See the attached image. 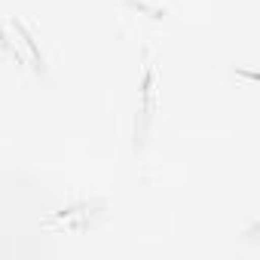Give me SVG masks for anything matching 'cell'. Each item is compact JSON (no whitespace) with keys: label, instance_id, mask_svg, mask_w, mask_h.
I'll use <instances>...</instances> for the list:
<instances>
[{"label":"cell","instance_id":"obj_1","mask_svg":"<svg viewBox=\"0 0 260 260\" xmlns=\"http://www.w3.org/2000/svg\"><path fill=\"white\" fill-rule=\"evenodd\" d=\"M156 68H153V61H147V68H144V83H141V98H144V104H141V125H138V138H135V144L141 147L144 144V138H147V128H150V122H153V113H156Z\"/></svg>","mask_w":260,"mask_h":260},{"label":"cell","instance_id":"obj_2","mask_svg":"<svg viewBox=\"0 0 260 260\" xmlns=\"http://www.w3.org/2000/svg\"><path fill=\"white\" fill-rule=\"evenodd\" d=\"M13 28H16V34L25 40V46L31 49V58H34V68H37V74L43 77V80H49V71H46V58H43V52H40V46H37V40L31 37V31L19 22V19H13Z\"/></svg>","mask_w":260,"mask_h":260},{"label":"cell","instance_id":"obj_3","mask_svg":"<svg viewBox=\"0 0 260 260\" xmlns=\"http://www.w3.org/2000/svg\"><path fill=\"white\" fill-rule=\"evenodd\" d=\"M125 7H128V10H141V13H147L150 19H166V10H159V7H150L147 0H125Z\"/></svg>","mask_w":260,"mask_h":260},{"label":"cell","instance_id":"obj_4","mask_svg":"<svg viewBox=\"0 0 260 260\" xmlns=\"http://www.w3.org/2000/svg\"><path fill=\"white\" fill-rule=\"evenodd\" d=\"M0 49H4V52H7V55H10V58L16 61V68H22V64H25V58H22V52H19V49H16L13 43H10V37L4 34V28H0Z\"/></svg>","mask_w":260,"mask_h":260}]
</instances>
